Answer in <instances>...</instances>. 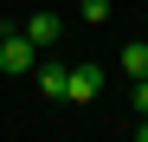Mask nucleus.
Masks as SVG:
<instances>
[{"label":"nucleus","mask_w":148,"mask_h":142,"mask_svg":"<svg viewBox=\"0 0 148 142\" xmlns=\"http://www.w3.org/2000/svg\"><path fill=\"white\" fill-rule=\"evenodd\" d=\"M32 52H39V45H32L26 26H7V32H0V71H7V78H26V71H32Z\"/></svg>","instance_id":"f257e3e1"},{"label":"nucleus","mask_w":148,"mask_h":142,"mask_svg":"<svg viewBox=\"0 0 148 142\" xmlns=\"http://www.w3.org/2000/svg\"><path fill=\"white\" fill-rule=\"evenodd\" d=\"M32 90L45 103H64V90H71V71L64 65H32Z\"/></svg>","instance_id":"f03ea898"},{"label":"nucleus","mask_w":148,"mask_h":142,"mask_svg":"<svg viewBox=\"0 0 148 142\" xmlns=\"http://www.w3.org/2000/svg\"><path fill=\"white\" fill-rule=\"evenodd\" d=\"M97 90H103V65H71V90H64V103H90Z\"/></svg>","instance_id":"7ed1b4c3"},{"label":"nucleus","mask_w":148,"mask_h":142,"mask_svg":"<svg viewBox=\"0 0 148 142\" xmlns=\"http://www.w3.org/2000/svg\"><path fill=\"white\" fill-rule=\"evenodd\" d=\"M26 32H32V45H58V39H64V19H58V13H32Z\"/></svg>","instance_id":"20e7f679"},{"label":"nucleus","mask_w":148,"mask_h":142,"mask_svg":"<svg viewBox=\"0 0 148 142\" xmlns=\"http://www.w3.org/2000/svg\"><path fill=\"white\" fill-rule=\"evenodd\" d=\"M122 71H129V78H148V45H142V39L122 45Z\"/></svg>","instance_id":"39448f33"},{"label":"nucleus","mask_w":148,"mask_h":142,"mask_svg":"<svg viewBox=\"0 0 148 142\" xmlns=\"http://www.w3.org/2000/svg\"><path fill=\"white\" fill-rule=\"evenodd\" d=\"M110 19V0H84V26H103Z\"/></svg>","instance_id":"423d86ee"},{"label":"nucleus","mask_w":148,"mask_h":142,"mask_svg":"<svg viewBox=\"0 0 148 142\" xmlns=\"http://www.w3.org/2000/svg\"><path fill=\"white\" fill-rule=\"evenodd\" d=\"M129 97H135V116H148V78H129Z\"/></svg>","instance_id":"0eeeda50"}]
</instances>
